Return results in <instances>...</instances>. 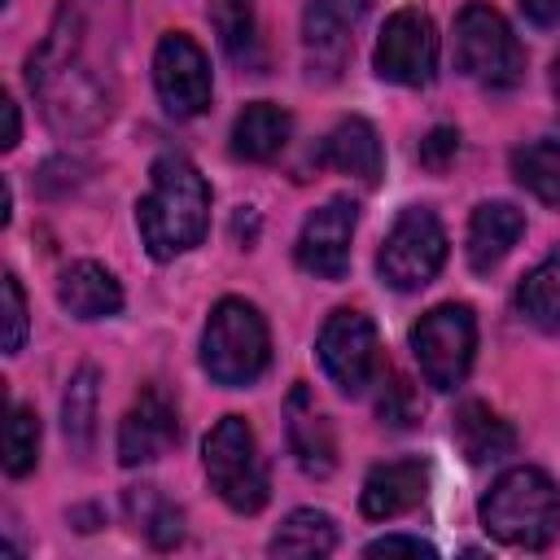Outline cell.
Instances as JSON below:
<instances>
[{"label": "cell", "mask_w": 560, "mask_h": 560, "mask_svg": "<svg viewBox=\"0 0 560 560\" xmlns=\"http://www.w3.org/2000/svg\"><path fill=\"white\" fill-rule=\"evenodd\" d=\"M127 0H61L44 44L26 57V83L61 136H92L114 118Z\"/></svg>", "instance_id": "cell-1"}, {"label": "cell", "mask_w": 560, "mask_h": 560, "mask_svg": "<svg viewBox=\"0 0 560 560\" xmlns=\"http://www.w3.org/2000/svg\"><path fill=\"white\" fill-rule=\"evenodd\" d=\"M149 175L153 179L136 206V223H140L144 249L158 262H166V258L201 245L206 223H210V188H206L201 171L179 153H162Z\"/></svg>", "instance_id": "cell-2"}, {"label": "cell", "mask_w": 560, "mask_h": 560, "mask_svg": "<svg viewBox=\"0 0 560 560\" xmlns=\"http://www.w3.org/2000/svg\"><path fill=\"white\" fill-rule=\"evenodd\" d=\"M481 525L508 547H525V551L547 547L556 525H560V490H556V481L547 472H538V468L503 472L490 486V494L481 499Z\"/></svg>", "instance_id": "cell-3"}, {"label": "cell", "mask_w": 560, "mask_h": 560, "mask_svg": "<svg viewBox=\"0 0 560 560\" xmlns=\"http://www.w3.org/2000/svg\"><path fill=\"white\" fill-rule=\"evenodd\" d=\"M267 359H271V341H267L262 315L241 298H223L210 311V324L201 337V368L210 372V381L232 389L249 385L262 376Z\"/></svg>", "instance_id": "cell-4"}, {"label": "cell", "mask_w": 560, "mask_h": 560, "mask_svg": "<svg viewBox=\"0 0 560 560\" xmlns=\"http://www.w3.org/2000/svg\"><path fill=\"white\" fill-rule=\"evenodd\" d=\"M206 477L214 486V494L232 508V512H262L271 486H267V464L258 455L254 429L241 416H223L210 438H206Z\"/></svg>", "instance_id": "cell-5"}, {"label": "cell", "mask_w": 560, "mask_h": 560, "mask_svg": "<svg viewBox=\"0 0 560 560\" xmlns=\"http://www.w3.org/2000/svg\"><path fill=\"white\" fill-rule=\"evenodd\" d=\"M455 61L481 88H516L525 74V48L490 4H464L455 18Z\"/></svg>", "instance_id": "cell-6"}, {"label": "cell", "mask_w": 560, "mask_h": 560, "mask_svg": "<svg viewBox=\"0 0 560 560\" xmlns=\"http://www.w3.org/2000/svg\"><path fill=\"white\" fill-rule=\"evenodd\" d=\"M446 262V232L438 223L433 210L424 206H411L394 219L381 254H376V271L389 289L398 293H411V289H424L438 267Z\"/></svg>", "instance_id": "cell-7"}, {"label": "cell", "mask_w": 560, "mask_h": 560, "mask_svg": "<svg viewBox=\"0 0 560 560\" xmlns=\"http://www.w3.org/2000/svg\"><path fill=\"white\" fill-rule=\"evenodd\" d=\"M411 350L416 363L424 372V381L433 389H455L468 368H472V350H477V319L468 306H433L429 315H420V324L411 328Z\"/></svg>", "instance_id": "cell-8"}, {"label": "cell", "mask_w": 560, "mask_h": 560, "mask_svg": "<svg viewBox=\"0 0 560 560\" xmlns=\"http://www.w3.org/2000/svg\"><path fill=\"white\" fill-rule=\"evenodd\" d=\"M153 83H158L166 114H175V118H192V114L210 109V92H214L210 61L184 31L162 35V44L153 52Z\"/></svg>", "instance_id": "cell-9"}, {"label": "cell", "mask_w": 560, "mask_h": 560, "mask_svg": "<svg viewBox=\"0 0 560 560\" xmlns=\"http://www.w3.org/2000/svg\"><path fill=\"white\" fill-rule=\"evenodd\" d=\"M438 66V31L429 22V13L420 9H398L376 44V74L402 88H420L433 79Z\"/></svg>", "instance_id": "cell-10"}, {"label": "cell", "mask_w": 560, "mask_h": 560, "mask_svg": "<svg viewBox=\"0 0 560 560\" xmlns=\"http://www.w3.org/2000/svg\"><path fill=\"white\" fill-rule=\"evenodd\" d=\"M319 363L346 389L359 394L376 376V328L363 311H332L319 328Z\"/></svg>", "instance_id": "cell-11"}, {"label": "cell", "mask_w": 560, "mask_h": 560, "mask_svg": "<svg viewBox=\"0 0 560 560\" xmlns=\"http://www.w3.org/2000/svg\"><path fill=\"white\" fill-rule=\"evenodd\" d=\"M363 13H368V0H311L306 4L302 44H306L311 79H337L341 74Z\"/></svg>", "instance_id": "cell-12"}, {"label": "cell", "mask_w": 560, "mask_h": 560, "mask_svg": "<svg viewBox=\"0 0 560 560\" xmlns=\"http://www.w3.org/2000/svg\"><path fill=\"white\" fill-rule=\"evenodd\" d=\"M354 201L337 197L319 210L306 214L302 232H298V267L319 276V280H341L350 267V236H354Z\"/></svg>", "instance_id": "cell-13"}, {"label": "cell", "mask_w": 560, "mask_h": 560, "mask_svg": "<svg viewBox=\"0 0 560 560\" xmlns=\"http://www.w3.org/2000/svg\"><path fill=\"white\" fill-rule=\"evenodd\" d=\"M175 442H179V411H175V402L158 385L140 389V398L131 402V411L118 424V459L127 468H136V464H149V459L166 455Z\"/></svg>", "instance_id": "cell-14"}, {"label": "cell", "mask_w": 560, "mask_h": 560, "mask_svg": "<svg viewBox=\"0 0 560 560\" xmlns=\"http://www.w3.org/2000/svg\"><path fill=\"white\" fill-rule=\"evenodd\" d=\"M284 420H289L284 424L289 429V451L302 464V472L328 477L337 468V438H332V424L324 420V411L311 402V389L306 385H293L289 389Z\"/></svg>", "instance_id": "cell-15"}, {"label": "cell", "mask_w": 560, "mask_h": 560, "mask_svg": "<svg viewBox=\"0 0 560 560\" xmlns=\"http://www.w3.org/2000/svg\"><path fill=\"white\" fill-rule=\"evenodd\" d=\"M429 490V468L420 459H389V464H376L363 481V516L372 521H389V516H402L411 512Z\"/></svg>", "instance_id": "cell-16"}, {"label": "cell", "mask_w": 560, "mask_h": 560, "mask_svg": "<svg viewBox=\"0 0 560 560\" xmlns=\"http://www.w3.org/2000/svg\"><path fill=\"white\" fill-rule=\"evenodd\" d=\"M57 302L74 319H105L122 311V289L101 262H70L57 280Z\"/></svg>", "instance_id": "cell-17"}, {"label": "cell", "mask_w": 560, "mask_h": 560, "mask_svg": "<svg viewBox=\"0 0 560 560\" xmlns=\"http://www.w3.org/2000/svg\"><path fill=\"white\" fill-rule=\"evenodd\" d=\"M451 438H455V446L468 464H494V459L516 451L512 424L499 411H490L486 402H464L451 420Z\"/></svg>", "instance_id": "cell-18"}, {"label": "cell", "mask_w": 560, "mask_h": 560, "mask_svg": "<svg viewBox=\"0 0 560 560\" xmlns=\"http://www.w3.org/2000/svg\"><path fill=\"white\" fill-rule=\"evenodd\" d=\"M525 232V214L508 201H486L472 210V223H468V262L472 271H490L508 258V249L521 241Z\"/></svg>", "instance_id": "cell-19"}, {"label": "cell", "mask_w": 560, "mask_h": 560, "mask_svg": "<svg viewBox=\"0 0 560 560\" xmlns=\"http://www.w3.org/2000/svg\"><path fill=\"white\" fill-rule=\"evenodd\" d=\"M319 158H324L332 171L354 175V179H363V184H376V179H381V166H385L376 127H372L368 118H341V122L328 131Z\"/></svg>", "instance_id": "cell-20"}, {"label": "cell", "mask_w": 560, "mask_h": 560, "mask_svg": "<svg viewBox=\"0 0 560 560\" xmlns=\"http://www.w3.org/2000/svg\"><path fill=\"white\" fill-rule=\"evenodd\" d=\"M289 131H293L289 109H280L276 101H254L232 122V153L245 162H271L289 144Z\"/></svg>", "instance_id": "cell-21"}, {"label": "cell", "mask_w": 560, "mask_h": 560, "mask_svg": "<svg viewBox=\"0 0 560 560\" xmlns=\"http://www.w3.org/2000/svg\"><path fill=\"white\" fill-rule=\"evenodd\" d=\"M127 516L153 547H175L184 538V512L158 490V486H131L127 490Z\"/></svg>", "instance_id": "cell-22"}, {"label": "cell", "mask_w": 560, "mask_h": 560, "mask_svg": "<svg viewBox=\"0 0 560 560\" xmlns=\"http://www.w3.org/2000/svg\"><path fill=\"white\" fill-rule=\"evenodd\" d=\"M337 547V525L324 512H289V521L271 534V556H328Z\"/></svg>", "instance_id": "cell-23"}, {"label": "cell", "mask_w": 560, "mask_h": 560, "mask_svg": "<svg viewBox=\"0 0 560 560\" xmlns=\"http://www.w3.org/2000/svg\"><path fill=\"white\" fill-rule=\"evenodd\" d=\"M210 22L219 31V44L232 61L254 66L258 61V18L254 0H210Z\"/></svg>", "instance_id": "cell-24"}, {"label": "cell", "mask_w": 560, "mask_h": 560, "mask_svg": "<svg viewBox=\"0 0 560 560\" xmlns=\"http://www.w3.org/2000/svg\"><path fill=\"white\" fill-rule=\"evenodd\" d=\"M512 175L521 188H529L538 201L556 206L560 210V144L551 140H534V144H521L512 153Z\"/></svg>", "instance_id": "cell-25"}, {"label": "cell", "mask_w": 560, "mask_h": 560, "mask_svg": "<svg viewBox=\"0 0 560 560\" xmlns=\"http://www.w3.org/2000/svg\"><path fill=\"white\" fill-rule=\"evenodd\" d=\"M516 302L538 328H560V249L521 280Z\"/></svg>", "instance_id": "cell-26"}, {"label": "cell", "mask_w": 560, "mask_h": 560, "mask_svg": "<svg viewBox=\"0 0 560 560\" xmlns=\"http://www.w3.org/2000/svg\"><path fill=\"white\" fill-rule=\"evenodd\" d=\"M61 429H66V438L79 455L92 446V433H96V368H79L70 376V389L61 398Z\"/></svg>", "instance_id": "cell-27"}, {"label": "cell", "mask_w": 560, "mask_h": 560, "mask_svg": "<svg viewBox=\"0 0 560 560\" xmlns=\"http://www.w3.org/2000/svg\"><path fill=\"white\" fill-rule=\"evenodd\" d=\"M39 459V416L31 407H13L4 424V468L13 477H26Z\"/></svg>", "instance_id": "cell-28"}, {"label": "cell", "mask_w": 560, "mask_h": 560, "mask_svg": "<svg viewBox=\"0 0 560 560\" xmlns=\"http://www.w3.org/2000/svg\"><path fill=\"white\" fill-rule=\"evenodd\" d=\"M376 416H381L385 424H394V429H407V424H416V416H420L416 389H411L407 376L394 372V368H385V389H381V398H376Z\"/></svg>", "instance_id": "cell-29"}, {"label": "cell", "mask_w": 560, "mask_h": 560, "mask_svg": "<svg viewBox=\"0 0 560 560\" xmlns=\"http://www.w3.org/2000/svg\"><path fill=\"white\" fill-rule=\"evenodd\" d=\"M0 293H4V350L18 354L26 341V298H22V284L13 271H4Z\"/></svg>", "instance_id": "cell-30"}, {"label": "cell", "mask_w": 560, "mask_h": 560, "mask_svg": "<svg viewBox=\"0 0 560 560\" xmlns=\"http://www.w3.org/2000/svg\"><path fill=\"white\" fill-rule=\"evenodd\" d=\"M455 153H459V131H455V127H433V131L420 140V162H424L429 171H446V166L455 162Z\"/></svg>", "instance_id": "cell-31"}, {"label": "cell", "mask_w": 560, "mask_h": 560, "mask_svg": "<svg viewBox=\"0 0 560 560\" xmlns=\"http://www.w3.org/2000/svg\"><path fill=\"white\" fill-rule=\"evenodd\" d=\"M394 551H407V556H433L429 542H420V538H402V534H385V538L368 542V556H394Z\"/></svg>", "instance_id": "cell-32"}, {"label": "cell", "mask_w": 560, "mask_h": 560, "mask_svg": "<svg viewBox=\"0 0 560 560\" xmlns=\"http://www.w3.org/2000/svg\"><path fill=\"white\" fill-rule=\"evenodd\" d=\"M521 13L534 26H556L560 22V0H521Z\"/></svg>", "instance_id": "cell-33"}, {"label": "cell", "mask_w": 560, "mask_h": 560, "mask_svg": "<svg viewBox=\"0 0 560 560\" xmlns=\"http://www.w3.org/2000/svg\"><path fill=\"white\" fill-rule=\"evenodd\" d=\"M0 109H4V140H0V144H4V149H13V144H18V136H22V122H18V105L4 96V101H0Z\"/></svg>", "instance_id": "cell-34"}, {"label": "cell", "mask_w": 560, "mask_h": 560, "mask_svg": "<svg viewBox=\"0 0 560 560\" xmlns=\"http://www.w3.org/2000/svg\"><path fill=\"white\" fill-rule=\"evenodd\" d=\"M551 88H556V101H560V57H556V70H551Z\"/></svg>", "instance_id": "cell-35"}]
</instances>
